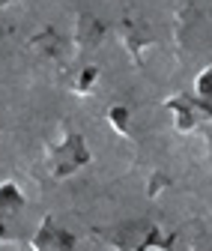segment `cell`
Here are the masks:
<instances>
[{"instance_id": "1", "label": "cell", "mask_w": 212, "mask_h": 251, "mask_svg": "<svg viewBox=\"0 0 212 251\" xmlns=\"http://www.w3.org/2000/svg\"><path fill=\"white\" fill-rule=\"evenodd\" d=\"M90 152H87V144L81 135H66L54 150H51V159H48V168L54 176H69L75 174L81 165H87Z\"/></svg>"}, {"instance_id": "2", "label": "cell", "mask_w": 212, "mask_h": 251, "mask_svg": "<svg viewBox=\"0 0 212 251\" xmlns=\"http://www.w3.org/2000/svg\"><path fill=\"white\" fill-rule=\"evenodd\" d=\"M72 248H75V239L54 218H42V225L33 236V251H72Z\"/></svg>"}, {"instance_id": "3", "label": "cell", "mask_w": 212, "mask_h": 251, "mask_svg": "<svg viewBox=\"0 0 212 251\" xmlns=\"http://www.w3.org/2000/svg\"><path fill=\"white\" fill-rule=\"evenodd\" d=\"M21 206H24V198L18 192V185L15 182H3V185H0V233H3V225Z\"/></svg>"}, {"instance_id": "4", "label": "cell", "mask_w": 212, "mask_h": 251, "mask_svg": "<svg viewBox=\"0 0 212 251\" xmlns=\"http://www.w3.org/2000/svg\"><path fill=\"white\" fill-rule=\"evenodd\" d=\"M194 105L203 117L212 120V63L194 78Z\"/></svg>"}, {"instance_id": "5", "label": "cell", "mask_w": 212, "mask_h": 251, "mask_svg": "<svg viewBox=\"0 0 212 251\" xmlns=\"http://www.w3.org/2000/svg\"><path fill=\"white\" fill-rule=\"evenodd\" d=\"M167 108L173 111V120H176L179 129H191V126H194V120H191V111H197L194 99H170ZM197 114H200V111H197Z\"/></svg>"}, {"instance_id": "6", "label": "cell", "mask_w": 212, "mask_h": 251, "mask_svg": "<svg viewBox=\"0 0 212 251\" xmlns=\"http://www.w3.org/2000/svg\"><path fill=\"white\" fill-rule=\"evenodd\" d=\"M126 114H129V111H126V108H119V105H117V108H111V123H114V129H117L119 135H126V132H129V126H126Z\"/></svg>"}, {"instance_id": "7", "label": "cell", "mask_w": 212, "mask_h": 251, "mask_svg": "<svg viewBox=\"0 0 212 251\" xmlns=\"http://www.w3.org/2000/svg\"><path fill=\"white\" fill-rule=\"evenodd\" d=\"M3 3H6V0H0V6H3Z\"/></svg>"}]
</instances>
